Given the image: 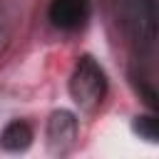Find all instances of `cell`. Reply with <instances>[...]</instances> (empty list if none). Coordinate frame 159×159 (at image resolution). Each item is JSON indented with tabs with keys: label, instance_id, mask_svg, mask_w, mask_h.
Wrapping results in <instances>:
<instances>
[{
	"label": "cell",
	"instance_id": "cell-1",
	"mask_svg": "<svg viewBox=\"0 0 159 159\" xmlns=\"http://www.w3.org/2000/svg\"><path fill=\"white\" fill-rule=\"evenodd\" d=\"M117 22L137 52H149L157 40V0H112Z\"/></svg>",
	"mask_w": 159,
	"mask_h": 159
},
{
	"label": "cell",
	"instance_id": "cell-2",
	"mask_svg": "<svg viewBox=\"0 0 159 159\" xmlns=\"http://www.w3.org/2000/svg\"><path fill=\"white\" fill-rule=\"evenodd\" d=\"M70 97L72 102L82 109V112H94L104 97H107V75L102 70V65L89 57L82 55L70 75Z\"/></svg>",
	"mask_w": 159,
	"mask_h": 159
},
{
	"label": "cell",
	"instance_id": "cell-3",
	"mask_svg": "<svg viewBox=\"0 0 159 159\" xmlns=\"http://www.w3.org/2000/svg\"><path fill=\"white\" fill-rule=\"evenodd\" d=\"M77 132H80V127H77V119L72 112H67V109L52 112L47 119V149L57 157L70 154L77 144Z\"/></svg>",
	"mask_w": 159,
	"mask_h": 159
},
{
	"label": "cell",
	"instance_id": "cell-4",
	"mask_svg": "<svg viewBox=\"0 0 159 159\" xmlns=\"http://www.w3.org/2000/svg\"><path fill=\"white\" fill-rule=\"evenodd\" d=\"M89 0H52L50 2V22L62 32H75L87 22Z\"/></svg>",
	"mask_w": 159,
	"mask_h": 159
},
{
	"label": "cell",
	"instance_id": "cell-5",
	"mask_svg": "<svg viewBox=\"0 0 159 159\" xmlns=\"http://www.w3.org/2000/svg\"><path fill=\"white\" fill-rule=\"evenodd\" d=\"M32 144V129L22 119H12L0 132V147L5 152H25Z\"/></svg>",
	"mask_w": 159,
	"mask_h": 159
},
{
	"label": "cell",
	"instance_id": "cell-6",
	"mask_svg": "<svg viewBox=\"0 0 159 159\" xmlns=\"http://www.w3.org/2000/svg\"><path fill=\"white\" fill-rule=\"evenodd\" d=\"M132 129L142 137V139H147V142H157V137H159V127H157V119L152 117V114H147V117H137L134 122H132Z\"/></svg>",
	"mask_w": 159,
	"mask_h": 159
},
{
	"label": "cell",
	"instance_id": "cell-7",
	"mask_svg": "<svg viewBox=\"0 0 159 159\" xmlns=\"http://www.w3.org/2000/svg\"><path fill=\"white\" fill-rule=\"evenodd\" d=\"M7 42H10V27H7V20L2 17V10H0V55L5 52Z\"/></svg>",
	"mask_w": 159,
	"mask_h": 159
}]
</instances>
